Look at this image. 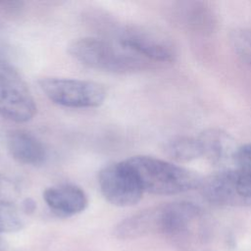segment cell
Masks as SVG:
<instances>
[{"label":"cell","instance_id":"obj_7","mask_svg":"<svg viewBox=\"0 0 251 251\" xmlns=\"http://www.w3.org/2000/svg\"><path fill=\"white\" fill-rule=\"evenodd\" d=\"M98 184L104 198L117 207H129L142 198L143 190L125 161L105 166L98 174Z\"/></svg>","mask_w":251,"mask_h":251},{"label":"cell","instance_id":"obj_3","mask_svg":"<svg viewBox=\"0 0 251 251\" xmlns=\"http://www.w3.org/2000/svg\"><path fill=\"white\" fill-rule=\"evenodd\" d=\"M70 55L80 64L98 71L125 74L144 70L151 64L137 54L97 37H81L68 48Z\"/></svg>","mask_w":251,"mask_h":251},{"label":"cell","instance_id":"obj_1","mask_svg":"<svg viewBox=\"0 0 251 251\" xmlns=\"http://www.w3.org/2000/svg\"><path fill=\"white\" fill-rule=\"evenodd\" d=\"M200 217V208L191 202L167 203L126 218L116 226L114 234L123 240L151 234L177 235L189 229Z\"/></svg>","mask_w":251,"mask_h":251},{"label":"cell","instance_id":"obj_13","mask_svg":"<svg viewBox=\"0 0 251 251\" xmlns=\"http://www.w3.org/2000/svg\"><path fill=\"white\" fill-rule=\"evenodd\" d=\"M24 225L17 207L9 201L0 200V233L19 231Z\"/></svg>","mask_w":251,"mask_h":251},{"label":"cell","instance_id":"obj_12","mask_svg":"<svg viewBox=\"0 0 251 251\" xmlns=\"http://www.w3.org/2000/svg\"><path fill=\"white\" fill-rule=\"evenodd\" d=\"M167 155L176 162H189L202 157V148L198 137L178 136L165 145Z\"/></svg>","mask_w":251,"mask_h":251},{"label":"cell","instance_id":"obj_8","mask_svg":"<svg viewBox=\"0 0 251 251\" xmlns=\"http://www.w3.org/2000/svg\"><path fill=\"white\" fill-rule=\"evenodd\" d=\"M118 43L150 63H171L176 57L173 42L163 33L146 28H128Z\"/></svg>","mask_w":251,"mask_h":251},{"label":"cell","instance_id":"obj_10","mask_svg":"<svg viewBox=\"0 0 251 251\" xmlns=\"http://www.w3.org/2000/svg\"><path fill=\"white\" fill-rule=\"evenodd\" d=\"M43 199L49 209L60 217H72L83 212L88 198L83 189L75 184H58L43 192Z\"/></svg>","mask_w":251,"mask_h":251},{"label":"cell","instance_id":"obj_6","mask_svg":"<svg viewBox=\"0 0 251 251\" xmlns=\"http://www.w3.org/2000/svg\"><path fill=\"white\" fill-rule=\"evenodd\" d=\"M201 193L211 204L228 207L251 206V176L235 168L202 179Z\"/></svg>","mask_w":251,"mask_h":251},{"label":"cell","instance_id":"obj_15","mask_svg":"<svg viewBox=\"0 0 251 251\" xmlns=\"http://www.w3.org/2000/svg\"><path fill=\"white\" fill-rule=\"evenodd\" d=\"M234 168L251 176V144L238 147L235 155Z\"/></svg>","mask_w":251,"mask_h":251},{"label":"cell","instance_id":"obj_9","mask_svg":"<svg viewBox=\"0 0 251 251\" xmlns=\"http://www.w3.org/2000/svg\"><path fill=\"white\" fill-rule=\"evenodd\" d=\"M198 139L202 148V157L221 170L234 168L238 147L230 135L223 130L211 128L203 131Z\"/></svg>","mask_w":251,"mask_h":251},{"label":"cell","instance_id":"obj_4","mask_svg":"<svg viewBox=\"0 0 251 251\" xmlns=\"http://www.w3.org/2000/svg\"><path fill=\"white\" fill-rule=\"evenodd\" d=\"M38 85L51 102L68 108H95L107 96L104 86L91 80L48 76L40 78Z\"/></svg>","mask_w":251,"mask_h":251},{"label":"cell","instance_id":"obj_14","mask_svg":"<svg viewBox=\"0 0 251 251\" xmlns=\"http://www.w3.org/2000/svg\"><path fill=\"white\" fill-rule=\"evenodd\" d=\"M230 43L236 55L251 67V29L233 30L230 34Z\"/></svg>","mask_w":251,"mask_h":251},{"label":"cell","instance_id":"obj_2","mask_svg":"<svg viewBox=\"0 0 251 251\" xmlns=\"http://www.w3.org/2000/svg\"><path fill=\"white\" fill-rule=\"evenodd\" d=\"M143 192L173 195L200 187L202 178L195 173L173 163L138 155L126 160Z\"/></svg>","mask_w":251,"mask_h":251},{"label":"cell","instance_id":"obj_11","mask_svg":"<svg viewBox=\"0 0 251 251\" xmlns=\"http://www.w3.org/2000/svg\"><path fill=\"white\" fill-rule=\"evenodd\" d=\"M7 147L12 158L23 165L41 166L47 159V152L42 142L25 130L11 131L7 137Z\"/></svg>","mask_w":251,"mask_h":251},{"label":"cell","instance_id":"obj_5","mask_svg":"<svg viewBox=\"0 0 251 251\" xmlns=\"http://www.w3.org/2000/svg\"><path fill=\"white\" fill-rule=\"evenodd\" d=\"M36 103L26 82L9 63L0 60V116L25 123L36 114Z\"/></svg>","mask_w":251,"mask_h":251}]
</instances>
